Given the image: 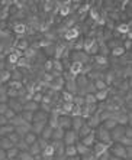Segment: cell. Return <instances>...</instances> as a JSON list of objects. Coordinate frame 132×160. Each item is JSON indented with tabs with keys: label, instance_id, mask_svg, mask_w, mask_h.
Returning a JSON list of instances; mask_svg holds the SVG:
<instances>
[{
	"label": "cell",
	"instance_id": "bcb514c9",
	"mask_svg": "<svg viewBox=\"0 0 132 160\" xmlns=\"http://www.w3.org/2000/svg\"><path fill=\"white\" fill-rule=\"evenodd\" d=\"M8 101V92L3 89V87H0V102H6Z\"/></svg>",
	"mask_w": 132,
	"mask_h": 160
},
{
	"label": "cell",
	"instance_id": "60d3db41",
	"mask_svg": "<svg viewBox=\"0 0 132 160\" xmlns=\"http://www.w3.org/2000/svg\"><path fill=\"white\" fill-rule=\"evenodd\" d=\"M80 160H97V157L93 154V152H89L86 153V154H83V156H80Z\"/></svg>",
	"mask_w": 132,
	"mask_h": 160
},
{
	"label": "cell",
	"instance_id": "6f0895ef",
	"mask_svg": "<svg viewBox=\"0 0 132 160\" xmlns=\"http://www.w3.org/2000/svg\"><path fill=\"white\" fill-rule=\"evenodd\" d=\"M51 160H65V156L64 154H54Z\"/></svg>",
	"mask_w": 132,
	"mask_h": 160
},
{
	"label": "cell",
	"instance_id": "5b68a950",
	"mask_svg": "<svg viewBox=\"0 0 132 160\" xmlns=\"http://www.w3.org/2000/svg\"><path fill=\"white\" fill-rule=\"evenodd\" d=\"M109 150V144H106V143H102V142H94V144L91 146V152L96 157L102 156L103 153H106Z\"/></svg>",
	"mask_w": 132,
	"mask_h": 160
},
{
	"label": "cell",
	"instance_id": "ee69618b",
	"mask_svg": "<svg viewBox=\"0 0 132 160\" xmlns=\"http://www.w3.org/2000/svg\"><path fill=\"white\" fill-rule=\"evenodd\" d=\"M73 95H74V94L68 92V91H63V101H65V102H71Z\"/></svg>",
	"mask_w": 132,
	"mask_h": 160
},
{
	"label": "cell",
	"instance_id": "8d00e7d4",
	"mask_svg": "<svg viewBox=\"0 0 132 160\" xmlns=\"http://www.w3.org/2000/svg\"><path fill=\"white\" fill-rule=\"evenodd\" d=\"M18 153H19V150L16 147H12V149L6 150V159H13V157L18 156Z\"/></svg>",
	"mask_w": 132,
	"mask_h": 160
},
{
	"label": "cell",
	"instance_id": "2e32d148",
	"mask_svg": "<svg viewBox=\"0 0 132 160\" xmlns=\"http://www.w3.org/2000/svg\"><path fill=\"white\" fill-rule=\"evenodd\" d=\"M75 150H77V154H79V156H83V154H86V153H89L90 152V147H87V146H84L83 143L80 142H77L75 143Z\"/></svg>",
	"mask_w": 132,
	"mask_h": 160
},
{
	"label": "cell",
	"instance_id": "ac0fdd59",
	"mask_svg": "<svg viewBox=\"0 0 132 160\" xmlns=\"http://www.w3.org/2000/svg\"><path fill=\"white\" fill-rule=\"evenodd\" d=\"M51 134H52V128L47 124V126L42 128L41 134H39L38 137H41V138H44V140H48V142H49V140H51Z\"/></svg>",
	"mask_w": 132,
	"mask_h": 160
},
{
	"label": "cell",
	"instance_id": "6da1fadb",
	"mask_svg": "<svg viewBox=\"0 0 132 160\" xmlns=\"http://www.w3.org/2000/svg\"><path fill=\"white\" fill-rule=\"evenodd\" d=\"M94 133V138H96V142H102V143H106V144H112V138H110V131L106 130L105 127L97 126L96 128L93 130Z\"/></svg>",
	"mask_w": 132,
	"mask_h": 160
},
{
	"label": "cell",
	"instance_id": "db71d44e",
	"mask_svg": "<svg viewBox=\"0 0 132 160\" xmlns=\"http://www.w3.org/2000/svg\"><path fill=\"white\" fill-rule=\"evenodd\" d=\"M8 110V102H0V114H4Z\"/></svg>",
	"mask_w": 132,
	"mask_h": 160
},
{
	"label": "cell",
	"instance_id": "91938a15",
	"mask_svg": "<svg viewBox=\"0 0 132 160\" xmlns=\"http://www.w3.org/2000/svg\"><path fill=\"white\" fill-rule=\"evenodd\" d=\"M65 160H80V156L75 154V156H70V157H65Z\"/></svg>",
	"mask_w": 132,
	"mask_h": 160
},
{
	"label": "cell",
	"instance_id": "484cf974",
	"mask_svg": "<svg viewBox=\"0 0 132 160\" xmlns=\"http://www.w3.org/2000/svg\"><path fill=\"white\" fill-rule=\"evenodd\" d=\"M93 84H94V88H96V91H100V89H106V88H107V82L103 81L102 78L93 79Z\"/></svg>",
	"mask_w": 132,
	"mask_h": 160
},
{
	"label": "cell",
	"instance_id": "ab89813d",
	"mask_svg": "<svg viewBox=\"0 0 132 160\" xmlns=\"http://www.w3.org/2000/svg\"><path fill=\"white\" fill-rule=\"evenodd\" d=\"M124 53H125L124 46H116V48L112 49V55L113 56H119V55H124Z\"/></svg>",
	"mask_w": 132,
	"mask_h": 160
},
{
	"label": "cell",
	"instance_id": "7dc6e473",
	"mask_svg": "<svg viewBox=\"0 0 132 160\" xmlns=\"http://www.w3.org/2000/svg\"><path fill=\"white\" fill-rule=\"evenodd\" d=\"M48 140H44V138H41V137H38V144H39V147H41V152L44 149H45L47 146H48Z\"/></svg>",
	"mask_w": 132,
	"mask_h": 160
},
{
	"label": "cell",
	"instance_id": "e7e4bbea",
	"mask_svg": "<svg viewBox=\"0 0 132 160\" xmlns=\"http://www.w3.org/2000/svg\"><path fill=\"white\" fill-rule=\"evenodd\" d=\"M4 160H9V159H4Z\"/></svg>",
	"mask_w": 132,
	"mask_h": 160
},
{
	"label": "cell",
	"instance_id": "7a4b0ae2",
	"mask_svg": "<svg viewBox=\"0 0 132 160\" xmlns=\"http://www.w3.org/2000/svg\"><path fill=\"white\" fill-rule=\"evenodd\" d=\"M68 58L71 59V62H79V63H81V65H86V63L89 62V59H90V55L81 49V51H73Z\"/></svg>",
	"mask_w": 132,
	"mask_h": 160
},
{
	"label": "cell",
	"instance_id": "be15d7a7",
	"mask_svg": "<svg viewBox=\"0 0 132 160\" xmlns=\"http://www.w3.org/2000/svg\"><path fill=\"white\" fill-rule=\"evenodd\" d=\"M124 160H132V159H124Z\"/></svg>",
	"mask_w": 132,
	"mask_h": 160
},
{
	"label": "cell",
	"instance_id": "836d02e7",
	"mask_svg": "<svg viewBox=\"0 0 132 160\" xmlns=\"http://www.w3.org/2000/svg\"><path fill=\"white\" fill-rule=\"evenodd\" d=\"M35 53H36V51H35V48H32V46H29L28 49H25L23 51V58H26V59H29V58H34Z\"/></svg>",
	"mask_w": 132,
	"mask_h": 160
},
{
	"label": "cell",
	"instance_id": "1f68e13d",
	"mask_svg": "<svg viewBox=\"0 0 132 160\" xmlns=\"http://www.w3.org/2000/svg\"><path fill=\"white\" fill-rule=\"evenodd\" d=\"M84 104L90 105V104H97V101H96V97H94V94H86L84 95Z\"/></svg>",
	"mask_w": 132,
	"mask_h": 160
},
{
	"label": "cell",
	"instance_id": "b9f144b4",
	"mask_svg": "<svg viewBox=\"0 0 132 160\" xmlns=\"http://www.w3.org/2000/svg\"><path fill=\"white\" fill-rule=\"evenodd\" d=\"M10 79V72L8 71H0V82H4V81H9Z\"/></svg>",
	"mask_w": 132,
	"mask_h": 160
},
{
	"label": "cell",
	"instance_id": "603a6c76",
	"mask_svg": "<svg viewBox=\"0 0 132 160\" xmlns=\"http://www.w3.org/2000/svg\"><path fill=\"white\" fill-rule=\"evenodd\" d=\"M20 114V117L23 118V121L25 123H32V120H34V112L32 111H26V110H22V111L19 112Z\"/></svg>",
	"mask_w": 132,
	"mask_h": 160
},
{
	"label": "cell",
	"instance_id": "ba28073f",
	"mask_svg": "<svg viewBox=\"0 0 132 160\" xmlns=\"http://www.w3.org/2000/svg\"><path fill=\"white\" fill-rule=\"evenodd\" d=\"M48 114L49 112H45V111H42V110H36V111L34 112V120H32V123H35V121L47 123V121H48Z\"/></svg>",
	"mask_w": 132,
	"mask_h": 160
},
{
	"label": "cell",
	"instance_id": "277c9868",
	"mask_svg": "<svg viewBox=\"0 0 132 160\" xmlns=\"http://www.w3.org/2000/svg\"><path fill=\"white\" fill-rule=\"evenodd\" d=\"M63 142H64L65 146H70V144H75L79 142V134L75 133L74 130L68 128V130L64 131V137H63Z\"/></svg>",
	"mask_w": 132,
	"mask_h": 160
},
{
	"label": "cell",
	"instance_id": "9a60e30c",
	"mask_svg": "<svg viewBox=\"0 0 132 160\" xmlns=\"http://www.w3.org/2000/svg\"><path fill=\"white\" fill-rule=\"evenodd\" d=\"M47 126V123H39V121H35V123H30V131L35 133L36 136H39L42 131V128Z\"/></svg>",
	"mask_w": 132,
	"mask_h": 160
},
{
	"label": "cell",
	"instance_id": "f6af8a7d",
	"mask_svg": "<svg viewBox=\"0 0 132 160\" xmlns=\"http://www.w3.org/2000/svg\"><path fill=\"white\" fill-rule=\"evenodd\" d=\"M118 30H119V32H124V33H128L129 32V23H121V25L118 26Z\"/></svg>",
	"mask_w": 132,
	"mask_h": 160
},
{
	"label": "cell",
	"instance_id": "11a10c76",
	"mask_svg": "<svg viewBox=\"0 0 132 160\" xmlns=\"http://www.w3.org/2000/svg\"><path fill=\"white\" fill-rule=\"evenodd\" d=\"M126 159H132V146H126Z\"/></svg>",
	"mask_w": 132,
	"mask_h": 160
},
{
	"label": "cell",
	"instance_id": "680465c9",
	"mask_svg": "<svg viewBox=\"0 0 132 160\" xmlns=\"http://www.w3.org/2000/svg\"><path fill=\"white\" fill-rule=\"evenodd\" d=\"M6 159V150L0 149V160H4Z\"/></svg>",
	"mask_w": 132,
	"mask_h": 160
},
{
	"label": "cell",
	"instance_id": "f5cc1de1",
	"mask_svg": "<svg viewBox=\"0 0 132 160\" xmlns=\"http://www.w3.org/2000/svg\"><path fill=\"white\" fill-rule=\"evenodd\" d=\"M9 62H12V63H15V62H18V59H19V56L16 55V53H10V55H9Z\"/></svg>",
	"mask_w": 132,
	"mask_h": 160
},
{
	"label": "cell",
	"instance_id": "f35d334b",
	"mask_svg": "<svg viewBox=\"0 0 132 160\" xmlns=\"http://www.w3.org/2000/svg\"><path fill=\"white\" fill-rule=\"evenodd\" d=\"M6 137H8V138H9V140H10V142H12V143H13V146H15V144H16V143H18V142H19V140H20V137H19V136H18V134H16V133H15V131H12V133H9V134H8V136H6Z\"/></svg>",
	"mask_w": 132,
	"mask_h": 160
},
{
	"label": "cell",
	"instance_id": "f546056e",
	"mask_svg": "<svg viewBox=\"0 0 132 160\" xmlns=\"http://www.w3.org/2000/svg\"><path fill=\"white\" fill-rule=\"evenodd\" d=\"M115 126H118V123L113 118H107V120H105V121H102V127H105L106 130H109V131L112 130Z\"/></svg>",
	"mask_w": 132,
	"mask_h": 160
},
{
	"label": "cell",
	"instance_id": "5bb4252c",
	"mask_svg": "<svg viewBox=\"0 0 132 160\" xmlns=\"http://www.w3.org/2000/svg\"><path fill=\"white\" fill-rule=\"evenodd\" d=\"M64 128H61V127H55L52 128V134H51V140H63L64 137Z\"/></svg>",
	"mask_w": 132,
	"mask_h": 160
},
{
	"label": "cell",
	"instance_id": "f1b7e54d",
	"mask_svg": "<svg viewBox=\"0 0 132 160\" xmlns=\"http://www.w3.org/2000/svg\"><path fill=\"white\" fill-rule=\"evenodd\" d=\"M9 124L13 127H18V126H22V124H25V121H23V118L20 117V114H16L15 117L12 120H9Z\"/></svg>",
	"mask_w": 132,
	"mask_h": 160
},
{
	"label": "cell",
	"instance_id": "3957f363",
	"mask_svg": "<svg viewBox=\"0 0 132 160\" xmlns=\"http://www.w3.org/2000/svg\"><path fill=\"white\" fill-rule=\"evenodd\" d=\"M109 153L112 156H116L119 159H126V147L121 143H112L109 146Z\"/></svg>",
	"mask_w": 132,
	"mask_h": 160
},
{
	"label": "cell",
	"instance_id": "d4e9b609",
	"mask_svg": "<svg viewBox=\"0 0 132 160\" xmlns=\"http://www.w3.org/2000/svg\"><path fill=\"white\" fill-rule=\"evenodd\" d=\"M22 138L25 140V142H26V144H28V146H30L32 143H35V142L38 140V136H36L35 133H32V131H29V133H26Z\"/></svg>",
	"mask_w": 132,
	"mask_h": 160
},
{
	"label": "cell",
	"instance_id": "4316f807",
	"mask_svg": "<svg viewBox=\"0 0 132 160\" xmlns=\"http://www.w3.org/2000/svg\"><path fill=\"white\" fill-rule=\"evenodd\" d=\"M91 131H93V128H90V127L87 126V123H84L83 126H81V128L79 130V138H83L84 136H87V134H90Z\"/></svg>",
	"mask_w": 132,
	"mask_h": 160
},
{
	"label": "cell",
	"instance_id": "8992f818",
	"mask_svg": "<svg viewBox=\"0 0 132 160\" xmlns=\"http://www.w3.org/2000/svg\"><path fill=\"white\" fill-rule=\"evenodd\" d=\"M8 108H10L12 111H15L16 114H19V112L23 110V107H22V102L18 100L16 97H12V98H8Z\"/></svg>",
	"mask_w": 132,
	"mask_h": 160
},
{
	"label": "cell",
	"instance_id": "d6a6232c",
	"mask_svg": "<svg viewBox=\"0 0 132 160\" xmlns=\"http://www.w3.org/2000/svg\"><path fill=\"white\" fill-rule=\"evenodd\" d=\"M18 157H20L22 160H34V157L30 156V153L28 150H19Z\"/></svg>",
	"mask_w": 132,
	"mask_h": 160
},
{
	"label": "cell",
	"instance_id": "6125c7cd",
	"mask_svg": "<svg viewBox=\"0 0 132 160\" xmlns=\"http://www.w3.org/2000/svg\"><path fill=\"white\" fill-rule=\"evenodd\" d=\"M9 160H22V159H20V157H18V156H16V157H13V159H9Z\"/></svg>",
	"mask_w": 132,
	"mask_h": 160
},
{
	"label": "cell",
	"instance_id": "ffe728a7",
	"mask_svg": "<svg viewBox=\"0 0 132 160\" xmlns=\"http://www.w3.org/2000/svg\"><path fill=\"white\" fill-rule=\"evenodd\" d=\"M49 87L51 88H54V91H58V89L63 88V85H64V79L63 78H54L51 82H48Z\"/></svg>",
	"mask_w": 132,
	"mask_h": 160
},
{
	"label": "cell",
	"instance_id": "4dcf8cb0",
	"mask_svg": "<svg viewBox=\"0 0 132 160\" xmlns=\"http://www.w3.org/2000/svg\"><path fill=\"white\" fill-rule=\"evenodd\" d=\"M74 105H79V107H83L84 105V97L83 95H79V94H74L73 95V101H71Z\"/></svg>",
	"mask_w": 132,
	"mask_h": 160
},
{
	"label": "cell",
	"instance_id": "d590c367",
	"mask_svg": "<svg viewBox=\"0 0 132 160\" xmlns=\"http://www.w3.org/2000/svg\"><path fill=\"white\" fill-rule=\"evenodd\" d=\"M70 117H81V107L73 105L71 111H70Z\"/></svg>",
	"mask_w": 132,
	"mask_h": 160
},
{
	"label": "cell",
	"instance_id": "8fae6325",
	"mask_svg": "<svg viewBox=\"0 0 132 160\" xmlns=\"http://www.w3.org/2000/svg\"><path fill=\"white\" fill-rule=\"evenodd\" d=\"M29 131H30V124L29 123H25V124H22V126L15 127V133L18 134L20 138H22L26 133H29Z\"/></svg>",
	"mask_w": 132,
	"mask_h": 160
},
{
	"label": "cell",
	"instance_id": "e575fe53",
	"mask_svg": "<svg viewBox=\"0 0 132 160\" xmlns=\"http://www.w3.org/2000/svg\"><path fill=\"white\" fill-rule=\"evenodd\" d=\"M63 69H64V67H63V62H61L60 59H54L52 61V71L61 72Z\"/></svg>",
	"mask_w": 132,
	"mask_h": 160
},
{
	"label": "cell",
	"instance_id": "c3c4849f",
	"mask_svg": "<svg viewBox=\"0 0 132 160\" xmlns=\"http://www.w3.org/2000/svg\"><path fill=\"white\" fill-rule=\"evenodd\" d=\"M15 116H16V112H15V111H12L10 108H8V110H6V112H4V117L8 118V121H9V120H12Z\"/></svg>",
	"mask_w": 132,
	"mask_h": 160
},
{
	"label": "cell",
	"instance_id": "9c48e42d",
	"mask_svg": "<svg viewBox=\"0 0 132 160\" xmlns=\"http://www.w3.org/2000/svg\"><path fill=\"white\" fill-rule=\"evenodd\" d=\"M49 144L54 147L55 150V154H64V142L63 140H49Z\"/></svg>",
	"mask_w": 132,
	"mask_h": 160
},
{
	"label": "cell",
	"instance_id": "f907efd6",
	"mask_svg": "<svg viewBox=\"0 0 132 160\" xmlns=\"http://www.w3.org/2000/svg\"><path fill=\"white\" fill-rule=\"evenodd\" d=\"M131 45H132L131 39H126L125 42H122V46H124L125 51H129V49H131Z\"/></svg>",
	"mask_w": 132,
	"mask_h": 160
},
{
	"label": "cell",
	"instance_id": "681fc988",
	"mask_svg": "<svg viewBox=\"0 0 132 160\" xmlns=\"http://www.w3.org/2000/svg\"><path fill=\"white\" fill-rule=\"evenodd\" d=\"M125 137L132 138V128H131V126H125Z\"/></svg>",
	"mask_w": 132,
	"mask_h": 160
},
{
	"label": "cell",
	"instance_id": "83f0119b",
	"mask_svg": "<svg viewBox=\"0 0 132 160\" xmlns=\"http://www.w3.org/2000/svg\"><path fill=\"white\" fill-rule=\"evenodd\" d=\"M77 154V150H75V144H70L64 147V156L70 157V156H75Z\"/></svg>",
	"mask_w": 132,
	"mask_h": 160
},
{
	"label": "cell",
	"instance_id": "e0dca14e",
	"mask_svg": "<svg viewBox=\"0 0 132 160\" xmlns=\"http://www.w3.org/2000/svg\"><path fill=\"white\" fill-rule=\"evenodd\" d=\"M80 36V32L77 28H70V29H67V33H65V39L67 41H73V39H75V38Z\"/></svg>",
	"mask_w": 132,
	"mask_h": 160
},
{
	"label": "cell",
	"instance_id": "52a82bcc",
	"mask_svg": "<svg viewBox=\"0 0 132 160\" xmlns=\"http://www.w3.org/2000/svg\"><path fill=\"white\" fill-rule=\"evenodd\" d=\"M57 126L61 127V128H64V130L71 128V117H70V114H65V116L58 117V123H57Z\"/></svg>",
	"mask_w": 132,
	"mask_h": 160
},
{
	"label": "cell",
	"instance_id": "816d5d0a",
	"mask_svg": "<svg viewBox=\"0 0 132 160\" xmlns=\"http://www.w3.org/2000/svg\"><path fill=\"white\" fill-rule=\"evenodd\" d=\"M94 59H96V62H97V63H100V62L106 63V62H107V61H106V58L103 55H96V56H94Z\"/></svg>",
	"mask_w": 132,
	"mask_h": 160
},
{
	"label": "cell",
	"instance_id": "7402d4cb",
	"mask_svg": "<svg viewBox=\"0 0 132 160\" xmlns=\"http://www.w3.org/2000/svg\"><path fill=\"white\" fill-rule=\"evenodd\" d=\"M28 152L30 153V156H32V157L38 156V154H41V147H39V144H38V140L29 146V149H28Z\"/></svg>",
	"mask_w": 132,
	"mask_h": 160
},
{
	"label": "cell",
	"instance_id": "4fadbf2b",
	"mask_svg": "<svg viewBox=\"0 0 132 160\" xmlns=\"http://www.w3.org/2000/svg\"><path fill=\"white\" fill-rule=\"evenodd\" d=\"M80 142L83 143L84 146H87V147H90V149H91V146H93V144H94V142H96V138H94V133L91 131L90 134H87V136H84V137L81 138Z\"/></svg>",
	"mask_w": 132,
	"mask_h": 160
},
{
	"label": "cell",
	"instance_id": "30bf717a",
	"mask_svg": "<svg viewBox=\"0 0 132 160\" xmlns=\"http://www.w3.org/2000/svg\"><path fill=\"white\" fill-rule=\"evenodd\" d=\"M86 123V120L83 117H71V130H74L75 133H79V130L81 128V126Z\"/></svg>",
	"mask_w": 132,
	"mask_h": 160
},
{
	"label": "cell",
	"instance_id": "9f6ffc18",
	"mask_svg": "<svg viewBox=\"0 0 132 160\" xmlns=\"http://www.w3.org/2000/svg\"><path fill=\"white\" fill-rule=\"evenodd\" d=\"M8 118L4 117V114H0V126H4V124H8Z\"/></svg>",
	"mask_w": 132,
	"mask_h": 160
},
{
	"label": "cell",
	"instance_id": "74e56055",
	"mask_svg": "<svg viewBox=\"0 0 132 160\" xmlns=\"http://www.w3.org/2000/svg\"><path fill=\"white\" fill-rule=\"evenodd\" d=\"M15 147H16L18 150H28V149H29V146L26 144V142H25L23 138H20V140H19V142L16 143Z\"/></svg>",
	"mask_w": 132,
	"mask_h": 160
},
{
	"label": "cell",
	"instance_id": "7c38bea8",
	"mask_svg": "<svg viewBox=\"0 0 132 160\" xmlns=\"http://www.w3.org/2000/svg\"><path fill=\"white\" fill-rule=\"evenodd\" d=\"M22 107H23V110H26V111H32V112H35L36 110H39V104L35 102V101H32V100L25 101V102L22 104Z\"/></svg>",
	"mask_w": 132,
	"mask_h": 160
},
{
	"label": "cell",
	"instance_id": "7bdbcfd3",
	"mask_svg": "<svg viewBox=\"0 0 132 160\" xmlns=\"http://www.w3.org/2000/svg\"><path fill=\"white\" fill-rule=\"evenodd\" d=\"M18 48L20 49V52H23L25 49L29 48V43H28V41H25V39H22V41L18 42Z\"/></svg>",
	"mask_w": 132,
	"mask_h": 160
},
{
	"label": "cell",
	"instance_id": "cb8c5ba5",
	"mask_svg": "<svg viewBox=\"0 0 132 160\" xmlns=\"http://www.w3.org/2000/svg\"><path fill=\"white\" fill-rule=\"evenodd\" d=\"M12 147H15V146H13V143H12L8 137H0V149L9 150V149H12Z\"/></svg>",
	"mask_w": 132,
	"mask_h": 160
},
{
	"label": "cell",
	"instance_id": "d6986e66",
	"mask_svg": "<svg viewBox=\"0 0 132 160\" xmlns=\"http://www.w3.org/2000/svg\"><path fill=\"white\" fill-rule=\"evenodd\" d=\"M107 95H109V88L106 89H100V91H96L94 92V97H96V101H106V98H107Z\"/></svg>",
	"mask_w": 132,
	"mask_h": 160
},
{
	"label": "cell",
	"instance_id": "44dd1931",
	"mask_svg": "<svg viewBox=\"0 0 132 160\" xmlns=\"http://www.w3.org/2000/svg\"><path fill=\"white\" fill-rule=\"evenodd\" d=\"M15 131V127L10 126V124H4V126H0V137H6L9 133Z\"/></svg>",
	"mask_w": 132,
	"mask_h": 160
},
{
	"label": "cell",
	"instance_id": "94428289",
	"mask_svg": "<svg viewBox=\"0 0 132 160\" xmlns=\"http://www.w3.org/2000/svg\"><path fill=\"white\" fill-rule=\"evenodd\" d=\"M109 160H122V159H119V157H116V156H112V154H110Z\"/></svg>",
	"mask_w": 132,
	"mask_h": 160
}]
</instances>
